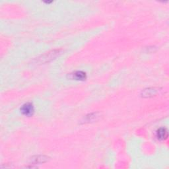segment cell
<instances>
[{
  "mask_svg": "<svg viewBox=\"0 0 169 169\" xmlns=\"http://www.w3.org/2000/svg\"><path fill=\"white\" fill-rule=\"evenodd\" d=\"M34 106L33 104L29 103V102L24 105L21 107V109H20V111H21L22 114L27 116H32L34 113Z\"/></svg>",
  "mask_w": 169,
  "mask_h": 169,
  "instance_id": "obj_1",
  "label": "cell"
},
{
  "mask_svg": "<svg viewBox=\"0 0 169 169\" xmlns=\"http://www.w3.org/2000/svg\"><path fill=\"white\" fill-rule=\"evenodd\" d=\"M86 78H87L86 74L85 73L83 72V71H76V72L73 73H71L69 75V78L75 80L83 81L86 79Z\"/></svg>",
  "mask_w": 169,
  "mask_h": 169,
  "instance_id": "obj_2",
  "label": "cell"
},
{
  "mask_svg": "<svg viewBox=\"0 0 169 169\" xmlns=\"http://www.w3.org/2000/svg\"><path fill=\"white\" fill-rule=\"evenodd\" d=\"M168 137V131L165 127H161L157 131V137L159 140H165Z\"/></svg>",
  "mask_w": 169,
  "mask_h": 169,
  "instance_id": "obj_3",
  "label": "cell"
},
{
  "mask_svg": "<svg viewBox=\"0 0 169 169\" xmlns=\"http://www.w3.org/2000/svg\"><path fill=\"white\" fill-rule=\"evenodd\" d=\"M148 91H149V90H148ZM154 91H155V90H153V91H152V93H151V94H154ZM146 95H151V93H147V94H145Z\"/></svg>",
  "mask_w": 169,
  "mask_h": 169,
  "instance_id": "obj_4",
  "label": "cell"
}]
</instances>
